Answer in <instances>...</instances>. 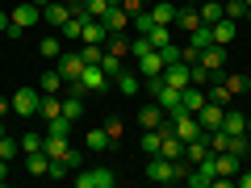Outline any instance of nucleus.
I'll list each match as a JSON object with an SVG mask.
<instances>
[{
    "instance_id": "obj_55",
    "label": "nucleus",
    "mask_w": 251,
    "mask_h": 188,
    "mask_svg": "<svg viewBox=\"0 0 251 188\" xmlns=\"http://www.w3.org/2000/svg\"><path fill=\"white\" fill-rule=\"evenodd\" d=\"M34 4H46V0H34Z\"/></svg>"
},
{
    "instance_id": "obj_25",
    "label": "nucleus",
    "mask_w": 251,
    "mask_h": 188,
    "mask_svg": "<svg viewBox=\"0 0 251 188\" xmlns=\"http://www.w3.org/2000/svg\"><path fill=\"white\" fill-rule=\"evenodd\" d=\"M197 13H201V21H205V25H214V21L226 17V13H222V0H201Z\"/></svg>"
},
{
    "instance_id": "obj_54",
    "label": "nucleus",
    "mask_w": 251,
    "mask_h": 188,
    "mask_svg": "<svg viewBox=\"0 0 251 188\" xmlns=\"http://www.w3.org/2000/svg\"><path fill=\"white\" fill-rule=\"evenodd\" d=\"M59 4H72V0H59Z\"/></svg>"
},
{
    "instance_id": "obj_48",
    "label": "nucleus",
    "mask_w": 251,
    "mask_h": 188,
    "mask_svg": "<svg viewBox=\"0 0 251 188\" xmlns=\"http://www.w3.org/2000/svg\"><path fill=\"white\" fill-rule=\"evenodd\" d=\"M4 113H13V100H4V96H0V117H4Z\"/></svg>"
},
{
    "instance_id": "obj_23",
    "label": "nucleus",
    "mask_w": 251,
    "mask_h": 188,
    "mask_svg": "<svg viewBox=\"0 0 251 188\" xmlns=\"http://www.w3.org/2000/svg\"><path fill=\"white\" fill-rule=\"evenodd\" d=\"M84 17H88V13H72V21H67V25L59 29V38H63V42H80V34H84Z\"/></svg>"
},
{
    "instance_id": "obj_9",
    "label": "nucleus",
    "mask_w": 251,
    "mask_h": 188,
    "mask_svg": "<svg viewBox=\"0 0 251 188\" xmlns=\"http://www.w3.org/2000/svg\"><path fill=\"white\" fill-rule=\"evenodd\" d=\"M134 67H138V75H147V80H151V75H163L168 54H163V50H147L143 59H134Z\"/></svg>"
},
{
    "instance_id": "obj_31",
    "label": "nucleus",
    "mask_w": 251,
    "mask_h": 188,
    "mask_svg": "<svg viewBox=\"0 0 251 188\" xmlns=\"http://www.w3.org/2000/svg\"><path fill=\"white\" fill-rule=\"evenodd\" d=\"M38 54H42V59H59V54H63V42H59V34H46L42 42H38Z\"/></svg>"
},
{
    "instance_id": "obj_53",
    "label": "nucleus",
    "mask_w": 251,
    "mask_h": 188,
    "mask_svg": "<svg viewBox=\"0 0 251 188\" xmlns=\"http://www.w3.org/2000/svg\"><path fill=\"white\" fill-rule=\"evenodd\" d=\"M247 134H251V117H247Z\"/></svg>"
},
{
    "instance_id": "obj_10",
    "label": "nucleus",
    "mask_w": 251,
    "mask_h": 188,
    "mask_svg": "<svg viewBox=\"0 0 251 188\" xmlns=\"http://www.w3.org/2000/svg\"><path fill=\"white\" fill-rule=\"evenodd\" d=\"M214 171H218V180H230V176H239V171H243V155L218 151V155H214Z\"/></svg>"
},
{
    "instance_id": "obj_30",
    "label": "nucleus",
    "mask_w": 251,
    "mask_h": 188,
    "mask_svg": "<svg viewBox=\"0 0 251 188\" xmlns=\"http://www.w3.org/2000/svg\"><path fill=\"white\" fill-rule=\"evenodd\" d=\"M105 50H109V54H117V59H130V38H126V34H109Z\"/></svg>"
},
{
    "instance_id": "obj_8",
    "label": "nucleus",
    "mask_w": 251,
    "mask_h": 188,
    "mask_svg": "<svg viewBox=\"0 0 251 188\" xmlns=\"http://www.w3.org/2000/svg\"><path fill=\"white\" fill-rule=\"evenodd\" d=\"M163 80H168L172 88H188V84H193V67H188L184 59H172L168 67H163Z\"/></svg>"
},
{
    "instance_id": "obj_29",
    "label": "nucleus",
    "mask_w": 251,
    "mask_h": 188,
    "mask_svg": "<svg viewBox=\"0 0 251 188\" xmlns=\"http://www.w3.org/2000/svg\"><path fill=\"white\" fill-rule=\"evenodd\" d=\"M63 117H72V121L84 117V96H80V92H67V100H63Z\"/></svg>"
},
{
    "instance_id": "obj_52",
    "label": "nucleus",
    "mask_w": 251,
    "mask_h": 188,
    "mask_svg": "<svg viewBox=\"0 0 251 188\" xmlns=\"http://www.w3.org/2000/svg\"><path fill=\"white\" fill-rule=\"evenodd\" d=\"M143 4H147V9H151V4H155V0H143Z\"/></svg>"
},
{
    "instance_id": "obj_47",
    "label": "nucleus",
    "mask_w": 251,
    "mask_h": 188,
    "mask_svg": "<svg viewBox=\"0 0 251 188\" xmlns=\"http://www.w3.org/2000/svg\"><path fill=\"white\" fill-rule=\"evenodd\" d=\"M239 188H251V167H247V171H239Z\"/></svg>"
},
{
    "instance_id": "obj_4",
    "label": "nucleus",
    "mask_w": 251,
    "mask_h": 188,
    "mask_svg": "<svg viewBox=\"0 0 251 188\" xmlns=\"http://www.w3.org/2000/svg\"><path fill=\"white\" fill-rule=\"evenodd\" d=\"M13 113H17V117H38V105H42V92H38V88H29V84H21V88L17 92H13Z\"/></svg>"
},
{
    "instance_id": "obj_13",
    "label": "nucleus",
    "mask_w": 251,
    "mask_h": 188,
    "mask_svg": "<svg viewBox=\"0 0 251 188\" xmlns=\"http://www.w3.org/2000/svg\"><path fill=\"white\" fill-rule=\"evenodd\" d=\"M176 29H184V34H193L197 25H205L201 21V13H197V4H184V9H176V21H172Z\"/></svg>"
},
{
    "instance_id": "obj_16",
    "label": "nucleus",
    "mask_w": 251,
    "mask_h": 188,
    "mask_svg": "<svg viewBox=\"0 0 251 188\" xmlns=\"http://www.w3.org/2000/svg\"><path fill=\"white\" fill-rule=\"evenodd\" d=\"M163 117H168V113L159 109V100H151L147 109H138V125H143V130H159V125H163Z\"/></svg>"
},
{
    "instance_id": "obj_49",
    "label": "nucleus",
    "mask_w": 251,
    "mask_h": 188,
    "mask_svg": "<svg viewBox=\"0 0 251 188\" xmlns=\"http://www.w3.org/2000/svg\"><path fill=\"white\" fill-rule=\"evenodd\" d=\"M0 34H9V13H0Z\"/></svg>"
},
{
    "instance_id": "obj_32",
    "label": "nucleus",
    "mask_w": 251,
    "mask_h": 188,
    "mask_svg": "<svg viewBox=\"0 0 251 188\" xmlns=\"http://www.w3.org/2000/svg\"><path fill=\"white\" fill-rule=\"evenodd\" d=\"M209 42H214V34H209V25H197V29H193V34H188V46H193V50H205V46Z\"/></svg>"
},
{
    "instance_id": "obj_20",
    "label": "nucleus",
    "mask_w": 251,
    "mask_h": 188,
    "mask_svg": "<svg viewBox=\"0 0 251 188\" xmlns=\"http://www.w3.org/2000/svg\"><path fill=\"white\" fill-rule=\"evenodd\" d=\"M130 25H134V17H130L126 9H109V17H105V29H109V34H126Z\"/></svg>"
},
{
    "instance_id": "obj_14",
    "label": "nucleus",
    "mask_w": 251,
    "mask_h": 188,
    "mask_svg": "<svg viewBox=\"0 0 251 188\" xmlns=\"http://www.w3.org/2000/svg\"><path fill=\"white\" fill-rule=\"evenodd\" d=\"M80 42H97V46H105V42H109V29H105V21H97V17H84V34H80Z\"/></svg>"
},
{
    "instance_id": "obj_37",
    "label": "nucleus",
    "mask_w": 251,
    "mask_h": 188,
    "mask_svg": "<svg viewBox=\"0 0 251 188\" xmlns=\"http://www.w3.org/2000/svg\"><path fill=\"white\" fill-rule=\"evenodd\" d=\"M147 50H155V46H151V38H147V34H138V38H130V59H143Z\"/></svg>"
},
{
    "instance_id": "obj_34",
    "label": "nucleus",
    "mask_w": 251,
    "mask_h": 188,
    "mask_svg": "<svg viewBox=\"0 0 251 188\" xmlns=\"http://www.w3.org/2000/svg\"><path fill=\"white\" fill-rule=\"evenodd\" d=\"M59 113H63V100H59V96H42L38 117H46V121H50V117H59Z\"/></svg>"
},
{
    "instance_id": "obj_33",
    "label": "nucleus",
    "mask_w": 251,
    "mask_h": 188,
    "mask_svg": "<svg viewBox=\"0 0 251 188\" xmlns=\"http://www.w3.org/2000/svg\"><path fill=\"white\" fill-rule=\"evenodd\" d=\"M42 142H46V134H34V130H25V134H21V155L42 151Z\"/></svg>"
},
{
    "instance_id": "obj_43",
    "label": "nucleus",
    "mask_w": 251,
    "mask_h": 188,
    "mask_svg": "<svg viewBox=\"0 0 251 188\" xmlns=\"http://www.w3.org/2000/svg\"><path fill=\"white\" fill-rule=\"evenodd\" d=\"M188 67H193V84H201V88H205V84H214V75H209L201 63H188Z\"/></svg>"
},
{
    "instance_id": "obj_39",
    "label": "nucleus",
    "mask_w": 251,
    "mask_h": 188,
    "mask_svg": "<svg viewBox=\"0 0 251 188\" xmlns=\"http://www.w3.org/2000/svg\"><path fill=\"white\" fill-rule=\"evenodd\" d=\"M42 151L50 155V159H63V151H67V138H50V134H46V142H42Z\"/></svg>"
},
{
    "instance_id": "obj_24",
    "label": "nucleus",
    "mask_w": 251,
    "mask_h": 188,
    "mask_svg": "<svg viewBox=\"0 0 251 188\" xmlns=\"http://www.w3.org/2000/svg\"><path fill=\"white\" fill-rule=\"evenodd\" d=\"M25 171H29V176H46V171H50V155H46V151L25 155Z\"/></svg>"
},
{
    "instance_id": "obj_36",
    "label": "nucleus",
    "mask_w": 251,
    "mask_h": 188,
    "mask_svg": "<svg viewBox=\"0 0 251 188\" xmlns=\"http://www.w3.org/2000/svg\"><path fill=\"white\" fill-rule=\"evenodd\" d=\"M205 96L214 100V105H230V100H234L230 92H226V84H222V80H214V84H209V92H205Z\"/></svg>"
},
{
    "instance_id": "obj_46",
    "label": "nucleus",
    "mask_w": 251,
    "mask_h": 188,
    "mask_svg": "<svg viewBox=\"0 0 251 188\" xmlns=\"http://www.w3.org/2000/svg\"><path fill=\"white\" fill-rule=\"evenodd\" d=\"M9 176H13V163H9V159H0V184H9Z\"/></svg>"
},
{
    "instance_id": "obj_21",
    "label": "nucleus",
    "mask_w": 251,
    "mask_h": 188,
    "mask_svg": "<svg viewBox=\"0 0 251 188\" xmlns=\"http://www.w3.org/2000/svg\"><path fill=\"white\" fill-rule=\"evenodd\" d=\"M113 88L122 92V96H138V92H143V80L130 75V71H122V75H113Z\"/></svg>"
},
{
    "instance_id": "obj_22",
    "label": "nucleus",
    "mask_w": 251,
    "mask_h": 188,
    "mask_svg": "<svg viewBox=\"0 0 251 188\" xmlns=\"http://www.w3.org/2000/svg\"><path fill=\"white\" fill-rule=\"evenodd\" d=\"M222 130H226V134H247V113H243V109H226Z\"/></svg>"
},
{
    "instance_id": "obj_50",
    "label": "nucleus",
    "mask_w": 251,
    "mask_h": 188,
    "mask_svg": "<svg viewBox=\"0 0 251 188\" xmlns=\"http://www.w3.org/2000/svg\"><path fill=\"white\" fill-rule=\"evenodd\" d=\"M184 4H201V0H184Z\"/></svg>"
},
{
    "instance_id": "obj_44",
    "label": "nucleus",
    "mask_w": 251,
    "mask_h": 188,
    "mask_svg": "<svg viewBox=\"0 0 251 188\" xmlns=\"http://www.w3.org/2000/svg\"><path fill=\"white\" fill-rule=\"evenodd\" d=\"M100 125H105V130H109V138H113V146L122 142V121H117V117H105V121H100Z\"/></svg>"
},
{
    "instance_id": "obj_2",
    "label": "nucleus",
    "mask_w": 251,
    "mask_h": 188,
    "mask_svg": "<svg viewBox=\"0 0 251 188\" xmlns=\"http://www.w3.org/2000/svg\"><path fill=\"white\" fill-rule=\"evenodd\" d=\"M72 180L80 188H117V171L113 167H80Z\"/></svg>"
},
{
    "instance_id": "obj_1",
    "label": "nucleus",
    "mask_w": 251,
    "mask_h": 188,
    "mask_svg": "<svg viewBox=\"0 0 251 188\" xmlns=\"http://www.w3.org/2000/svg\"><path fill=\"white\" fill-rule=\"evenodd\" d=\"M38 21H42V4H34V0H21L17 9L9 13V38H21L25 29H34Z\"/></svg>"
},
{
    "instance_id": "obj_38",
    "label": "nucleus",
    "mask_w": 251,
    "mask_h": 188,
    "mask_svg": "<svg viewBox=\"0 0 251 188\" xmlns=\"http://www.w3.org/2000/svg\"><path fill=\"white\" fill-rule=\"evenodd\" d=\"M222 13L230 21H243V17H247V4H243V0H222Z\"/></svg>"
},
{
    "instance_id": "obj_28",
    "label": "nucleus",
    "mask_w": 251,
    "mask_h": 188,
    "mask_svg": "<svg viewBox=\"0 0 251 188\" xmlns=\"http://www.w3.org/2000/svg\"><path fill=\"white\" fill-rule=\"evenodd\" d=\"M147 38H151L155 50H168V46H172V25H151V29H147Z\"/></svg>"
},
{
    "instance_id": "obj_17",
    "label": "nucleus",
    "mask_w": 251,
    "mask_h": 188,
    "mask_svg": "<svg viewBox=\"0 0 251 188\" xmlns=\"http://www.w3.org/2000/svg\"><path fill=\"white\" fill-rule=\"evenodd\" d=\"M209 34H214L218 46H226V42H234V34H239V21L222 17V21H214V25H209Z\"/></svg>"
},
{
    "instance_id": "obj_6",
    "label": "nucleus",
    "mask_w": 251,
    "mask_h": 188,
    "mask_svg": "<svg viewBox=\"0 0 251 188\" xmlns=\"http://www.w3.org/2000/svg\"><path fill=\"white\" fill-rule=\"evenodd\" d=\"M80 71H84V54H80V50H63V54H59V75H63V84H75V80H80Z\"/></svg>"
},
{
    "instance_id": "obj_26",
    "label": "nucleus",
    "mask_w": 251,
    "mask_h": 188,
    "mask_svg": "<svg viewBox=\"0 0 251 188\" xmlns=\"http://www.w3.org/2000/svg\"><path fill=\"white\" fill-rule=\"evenodd\" d=\"M222 84H226L230 96H247L251 92V75H222Z\"/></svg>"
},
{
    "instance_id": "obj_45",
    "label": "nucleus",
    "mask_w": 251,
    "mask_h": 188,
    "mask_svg": "<svg viewBox=\"0 0 251 188\" xmlns=\"http://www.w3.org/2000/svg\"><path fill=\"white\" fill-rule=\"evenodd\" d=\"M117 9H126V13H130V17H138V13H143L147 4H143V0H122V4H117Z\"/></svg>"
},
{
    "instance_id": "obj_7",
    "label": "nucleus",
    "mask_w": 251,
    "mask_h": 188,
    "mask_svg": "<svg viewBox=\"0 0 251 188\" xmlns=\"http://www.w3.org/2000/svg\"><path fill=\"white\" fill-rule=\"evenodd\" d=\"M197 121H201V130H222V121H226V105H214V100H205V105L197 109Z\"/></svg>"
},
{
    "instance_id": "obj_5",
    "label": "nucleus",
    "mask_w": 251,
    "mask_h": 188,
    "mask_svg": "<svg viewBox=\"0 0 251 188\" xmlns=\"http://www.w3.org/2000/svg\"><path fill=\"white\" fill-rule=\"evenodd\" d=\"M197 63H201V67H205L209 75H214V80H222V75H226V46H218V42H209L205 50L197 54Z\"/></svg>"
},
{
    "instance_id": "obj_42",
    "label": "nucleus",
    "mask_w": 251,
    "mask_h": 188,
    "mask_svg": "<svg viewBox=\"0 0 251 188\" xmlns=\"http://www.w3.org/2000/svg\"><path fill=\"white\" fill-rule=\"evenodd\" d=\"M80 54H84V63H100V59H105V46H97V42H84V46H80Z\"/></svg>"
},
{
    "instance_id": "obj_18",
    "label": "nucleus",
    "mask_w": 251,
    "mask_h": 188,
    "mask_svg": "<svg viewBox=\"0 0 251 188\" xmlns=\"http://www.w3.org/2000/svg\"><path fill=\"white\" fill-rule=\"evenodd\" d=\"M63 88H67V84H63L59 67H50V71H42V80H38V92H42V96H59Z\"/></svg>"
},
{
    "instance_id": "obj_27",
    "label": "nucleus",
    "mask_w": 251,
    "mask_h": 188,
    "mask_svg": "<svg viewBox=\"0 0 251 188\" xmlns=\"http://www.w3.org/2000/svg\"><path fill=\"white\" fill-rule=\"evenodd\" d=\"M222 134H226V130H222ZM226 151L247 159V151H251V134H226Z\"/></svg>"
},
{
    "instance_id": "obj_12",
    "label": "nucleus",
    "mask_w": 251,
    "mask_h": 188,
    "mask_svg": "<svg viewBox=\"0 0 251 188\" xmlns=\"http://www.w3.org/2000/svg\"><path fill=\"white\" fill-rule=\"evenodd\" d=\"M205 88H201V84H188V88H180V109H184V113H197L201 105H205Z\"/></svg>"
},
{
    "instance_id": "obj_15",
    "label": "nucleus",
    "mask_w": 251,
    "mask_h": 188,
    "mask_svg": "<svg viewBox=\"0 0 251 188\" xmlns=\"http://www.w3.org/2000/svg\"><path fill=\"white\" fill-rule=\"evenodd\" d=\"M84 142H88V151H92V155H100V151H109V146H113V138H109L105 125H92L88 134H84Z\"/></svg>"
},
{
    "instance_id": "obj_41",
    "label": "nucleus",
    "mask_w": 251,
    "mask_h": 188,
    "mask_svg": "<svg viewBox=\"0 0 251 188\" xmlns=\"http://www.w3.org/2000/svg\"><path fill=\"white\" fill-rule=\"evenodd\" d=\"M63 163H67V171H80V167H84V151L67 146V151H63Z\"/></svg>"
},
{
    "instance_id": "obj_3",
    "label": "nucleus",
    "mask_w": 251,
    "mask_h": 188,
    "mask_svg": "<svg viewBox=\"0 0 251 188\" xmlns=\"http://www.w3.org/2000/svg\"><path fill=\"white\" fill-rule=\"evenodd\" d=\"M147 180H155V184H176V180H180L176 159H163V155H147Z\"/></svg>"
},
{
    "instance_id": "obj_19",
    "label": "nucleus",
    "mask_w": 251,
    "mask_h": 188,
    "mask_svg": "<svg viewBox=\"0 0 251 188\" xmlns=\"http://www.w3.org/2000/svg\"><path fill=\"white\" fill-rule=\"evenodd\" d=\"M147 17H151V25H172V21H176V4H163V0H155L151 9H147Z\"/></svg>"
},
{
    "instance_id": "obj_11",
    "label": "nucleus",
    "mask_w": 251,
    "mask_h": 188,
    "mask_svg": "<svg viewBox=\"0 0 251 188\" xmlns=\"http://www.w3.org/2000/svg\"><path fill=\"white\" fill-rule=\"evenodd\" d=\"M42 21H46V25H54V29H63L67 21H72V4H59V0H46V4H42Z\"/></svg>"
},
{
    "instance_id": "obj_51",
    "label": "nucleus",
    "mask_w": 251,
    "mask_h": 188,
    "mask_svg": "<svg viewBox=\"0 0 251 188\" xmlns=\"http://www.w3.org/2000/svg\"><path fill=\"white\" fill-rule=\"evenodd\" d=\"M109 4H113V9H117V4H122V0H109Z\"/></svg>"
},
{
    "instance_id": "obj_35",
    "label": "nucleus",
    "mask_w": 251,
    "mask_h": 188,
    "mask_svg": "<svg viewBox=\"0 0 251 188\" xmlns=\"http://www.w3.org/2000/svg\"><path fill=\"white\" fill-rule=\"evenodd\" d=\"M17 155H21V138H9V134H4V138H0V159H17Z\"/></svg>"
},
{
    "instance_id": "obj_40",
    "label": "nucleus",
    "mask_w": 251,
    "mask_h": 188,
    "mask_svg": "<svg viewBox=\"0 0 251 188\" xmlns=\"http://www.w3.org/2000/svg\"><path fill=\"white\" fill-rule=\"evenodd\" d=\"M143 155H159V130H143Z\"/></svg>"
}]
</instances>
